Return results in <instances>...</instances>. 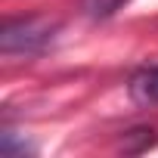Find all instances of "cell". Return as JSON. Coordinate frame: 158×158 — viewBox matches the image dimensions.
<instances>
[{"mask_svg":"<svg viewBox=\"0 0 158 158\" xmlns=\"http://www.w3.org/2000/svg\"><path fill=\"white\" fill-rule=\"evenodd\" d=\"M56 28H59L56 22L40 16L10 19L0 31V50H3V56H34L53 44Z\"/></svg>","mask_w":158,"mask_h":158,"instance_id":"cell-1","label":"cell"},{"mask_svg":"<svg viewBox=\"0 0 158 158\" xmlns=\"http://www.w3.org/2000/svg\"><path fill=\"white\" fill-rule=\"evenodd\" d=\"M127 93L136 106L155 109L158 106V65H143L130 74L127 81Z\"/></svg>","mask_w":158,"mask_h":158,"instance_id":"cell-2","label":"cell"},{"mask_svg":"<svg viewBox=\"0 0 158 158\" xmlns=\"http://www.w3.org/2000/svg\"><path fill=\"white\" fill-rule=\"evenodd\" d=\"M127 0H81V13L87 19H109L115 16Z\"/></svg>","mask_w":158,"mask_h":158,"instance_id":"cell-3","label":"cell"},{"mask_svg":"<svg viewBox=\"0 0 158 158\" xmlns=\"http://www.w3.org/2000/svg\"><path fill=\"white\" fill-rule=\"evenodd\" d=\"M152 127H133V130H127L124 133V139H121V146H124V152H143V149H149L152 146Z\"/></svg>","mask_w":158,"mask_h":158,"instance_id":"cell-4","label":"cell"}]
</instances>
